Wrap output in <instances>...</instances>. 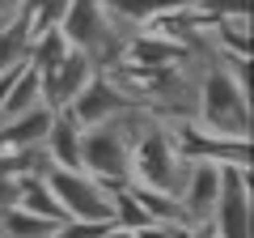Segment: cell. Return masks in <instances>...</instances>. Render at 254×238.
<instances>
[{
	"mask_svg": "<svg viewBox=\"0 0 254 238\" xmlns=\"http://www.w3.org/2000/svg\"><path fill=\"white\" fill-rule=\"evenodd\" d=\"M64 111H68L81 128H93V123H110V119L127 115V111H136V98H131V94H123L106 73H93L89 85H85V90L76 94ZM140 111H144V107H140Z\"/></svg>",
	"mask_w": 254,
	"mask_h": 238,
	"instance_id": "ba28073f",
	"label": "cell"
},
{
	"mask_svg": "<svg viewBox=\"0 0 254 238\" xmlns=\"http://www.w3.org/2000/svg\"><path fill=\"white\" fill-rule=\"evenodd\" d=\"M81 123H76L68 111H55L51 115V128L43 136V153L55 170H81Z\"/></svg>",
	"mask_w": 254,
	"mask_h": 238,
	"instance_id": "8fae6325",
	"label": "cell"
},
{
	"mask_svg": "<svg viewBox=\"0 0 254 238\" xmlns=\"http://www.w3.org/2000/svg\"><path fill=\"white\" fill-rule=\"evenodd\" d=\"M17 179H21V174L13 170L9 153H0V213L17 204Z\"/></svg>",
	"mask_w": 254,
	"mask_h": 238,
	"instance_id": "ffe728a7",
	"label": "cell"
},
{
	"mask_svg": "<svg viewBox=\"0 0 254 238\" xmlns=\"http://www.w3.org/2000/svg\"><path fill=\"white\" fill-rule=\"evenodd\" d=\"M195 123L212 136L250 140V85L229 77V68L212 55L208 73L199 81V102H195Z\"/></svg>",
	"mask_w": 254,
	"mask_h": 238,
	"instance_id": "3957f363",
	"label": "cell"
},
{
	"mask_svg": "<svg viewBox=\"0 0 254 238\" xmlns=\"http://www.w3.org/2000/svg\"><path fill=\"white\" fill-rule=\"evenodd\" d=\"M30 43H34V30H30L26 13L9 17L0 26V73H9V68H26L30 64Z\"/></svg>",
	"mask_w": 254,
	"mask_h": 238,
	"instance_id": "5bb4252c",
	"label": "cell"
},
{
	"mask_svg": "<svg viewBox=\"0 0 254 238\" xmlns=\"http://www.w3.org/2000/svg\"><path fill=\"white\" fill-rule=\"evenodd\" d=\"M17 13H21V0H0V26L9 17H17Z\"/></svg>",
	"mask_w": 254,
	"mask_h": 238,
	"instance_id": "7402d4cb",
	"label": "cell"
},
{
	"mask_svg": "<svg viewBox=\"0 0 254 238\" xmlns=\"http://www.w3.org/2000/svg\"><path fill=\"white\" fill-rule=\"evenodd\" d=\"M190 9L199 17L216 21V17H250V0H195Z\"/></svg>",
	"mask_w": 254,
	"mask_h": 238,
	"instance_id": "d6986e66",
	"label": "cell"
},
{
	"mask_svg": "<svg viewBox=\"0 0 254 238\" xmlns=\"http://www.w3.org/2000/svg\"><path fill=\"white\" fill-rule=\"evenodd\" d=\"M0 234H4V238H51V234H55V226L13 204V209L0 213Z\"/></svg>",
	"mask_w": 254,
	"mask_h": 238,
	"instance_id": "e0dca14e",
	"label": "cell"
},
{
	"mask_svg": "<svg viewBox=\"0 0 254 238\" xmlns=\"http://www.w3.org/2000/svg\"><path fill=\"white\" fill-rule=\"evenodd\" d=\"M190 238H216V230L212 226H190Z\"/></svg>",
	"mask_w": 254,
	"mask_h": 238,
	"instance_id": "cb8c5ba5",
	"label": "cell"
},
{
	"mask_svg": "<svg viewBox=\"0 0 254 238\" xmlns=\"http://www.w3.org/2000/svg\"><path fill=\"white\" fill-rule=\"evenodd\" d=\"M220 196V166L216 162H187L182 170V187H178V204L187 226H208L212 209Z\"/></svg>",
	"mask_w": 254,
	"mask_h": 238,
	"instance_id": "9c48e42d",
	"label": "cell"
},
{
	"mask_svg": "<svg viewBox=\"0 0 254 238\" xmlns=\"http://www.w3.org/2000/svg\"><path fill=\"white\" fill-rule=\"evenodd\" d=\"M34 107H43V73L26 64L17 77H13L9 94H4V107H0V123H4V119H13V115H26V111H34Z\"/></svg>",
	"mask_w": 254,
	"mask_h": 238,
	"instance_id": "9a60e30c",
	"label": "cell"
},
{
	"mask_svg": "<svg viewBox=\"0 0 254 238\" xmlns=\"http://www.w3.org/2000/svg\"><path fill=\"white\" fill-rule=\"evenodd\" d=\"M174 136L182 162H216V166H237V170H250V140H233V136H212L203 132L195 119L187 123H165Z\"/></svg>",
	"mask_w": 254,
	"mask_h": 238,
	"instance_id": "52a82bcc",
	"label": "cell"
},
{
	"mask_svg": "<svg viewBox=\"0 0 254 238\" xmlns=\"http://www.w3.org/2000/svg\"><path fill=\"white\" fill-rule=\"evenodd\" d=\"M102 4H106L119 21H127L131 30H148L153 21L190 9V4H182V0H102Z\"/></svg>",
	"mask_w": 254,
	"mask_h": 238,
	"instance_id": "7c38bea8",
	"label": "cell"
},
{
	"mask_svg": "<svg viewBox=\"0 0 254 238\" xmlns=\"http://www.w3.org/2000/svg\"><path fill=\"white\" fill-rule=\"evenodd\" d=\"M102 238H136V230H119V226H110Z\"/></svg>",
	"mask_w": 254,
	"mask_h": 238,
	"instance_id": "603a6c76",
	"label": "cell"
},
{
	"mask_svg": "<svg viewBox=\"0 0 254 238\" xmlns=\"http://www.w3.org/2000/svg\"><path fill=\"white\" fill-rule=\"evenodd\" d=\"M60 34H64V43L72 47V51H81L98 73H106V68H115L127 55V43H131L140 30H131L127 21H119L102 0H68Z\"/></svg>",
	"mask_w": 254,
	"mask_h": 238,
	"instance_id": "6da1fadb",
	"label": "cell"
},
{
	"mask_svg": "<svg viewBox=\"0 0 254 238\" xmlns=\"http://www.w3.org/2000/svg\"><path fill=\"white\" fill-rule=\"evenodd\" d=\"M131 187V183H127ZM140 200V209L148 213V221L153 226H187V217H182V204L178 196H165V192H148V187H131Z\"/></svg>",
	"mask_w": 254,
	"mask_h": 238,
	"instance_id": "2e32d148",
	"label": "cell"
},
{
	"mask_svg": "<svg viewBox=\"0 0 254 238\" xmlns=\"http://www.w3.org/2000/svg\"><path fill=\"white\" fill-rule=\"evenodd\" d=\"M64 55H68V43H64L60 30L34 34V43H30V68H38V73H51V68L60 64Z\"/></svg>",
	"mask_w": 254,
	"mask_h": 238,
	"instance_id": "ac0fdd59",
	"label": "cell"
},
{
	"mask_svg": "<svg viewBox=\"0 0 254 238\" xmlns=\"http://www.w3.org/2000/svg\"><path fill=\"white\" fill-rule=\"evenodd\" d=\"M148 111H127V115L110 119V123H93V128L81 132V170L102 179L106 187H123L127 170H131V145L144 132Z\"/></svg>",
	"mask_w": 254,
	"mask_h": 238,
	"instance_id": "7a4b0ae2",
	"label": "cell"
},
{
	"mask_svg": "<svg viewBox=\"0 0 254 238\" xmlns=\"http://www.w3.org/2000/svg\"><path fill=\"white\" fill-rule=\"evenodd\" d=\"M17 209L51 221V226H64V221H68V213L60 209V200H55L51 187H47V174H21L17 179Z\"/></svg>",
	"mask_w": 254,
	"mask_h": 238,
	"instance_id": "4fadbf2b",
	"label": "cell"
},
{
	"mask_svg": "<svg viewBox=\"0 0 254 238\" xmlns=\"http://www.w3.org/2000/svg\"><path fill=\"white\" fill-rule=\"evenodd\" d=\"M208 226L216 238H254V179L250 170L220 166V196Z\"/></svg>",
	"mask_w": 254,
	"mask_h": 238,
	"instance_id": "5b68a950",
	"label": "cell"
},
{
	"mask_svg": "<svg viewBox=\"0 0 254 238\" xmlns=\"http://www.w3.org/2000/svg\"><path fill=\"white\" fill-rule=\"evenodd\" d=\"M110 230V221H64V226H55L51 238H102Z\"/></svg>",
	"mask_w": 254,
	"mask_h": 238,
	"instance_id": "44dd1931",
	"label": "cell"
},
{
	"mask_svg": "<svg viewBox=\"0 0 254 238\" xmlns=\"http://www.w3.org/2000/svg\"><path fill=\"white\" fill-rule=\"evenodd\" d=\"M0 238H4V234H0Z\"/></svg>",
	"mask_w": 254,
	"mask_h": 238,
	"instance_id": "484cf974",
	"label": "cell"
},
{
	"mask_svg": "<svg viewBox=\"0 0 254 238\" xmlns=\"http://www.w3.org/2000/svg\"><path fill=\"white\" fill-rule=\"evenodd\" d=\"M182 4H195V0H182Z\"/></svg>",
	"mask_w": 254,
	"mask_h": 238,
	"instance_id": "d4e9b609",
	"label": "cell"
},
{
	"mask_svg": "<svg viewBox=\"0 0 254 238\" xmlns=\"http://www.w3.org/2000/svg\"><path fill=\"white\" fill-rule=\"evenodd\" d=\"M182 170H187V162H182L178 149H174L170 128H165L161 119H148L144 132H140L136 145H131V170H127V183H131V187H148V192L178 196Z\"/></svg>",
	"mask_w": 254,
	"mask_h": 238,
	"instance_id": "277c9868",
	"label": "cell"
},
{
	"mask_svg": "<svg viewBox=\"0 0 254 238\" xmlns=\"http://www.w3.org/2000/svg\"><path fill=\"white\" fill-rule=\"evenodd\" d=\"M93 73H98V68H93L81 51H72V47H68V55H64L60 64H55L51 73H43V107L64 111L76 94L85 90V85H89Z\"/></svg>",
	"mask_w": 254,
	"mask_h": 238,
	"instance_id": "30bf717a",
	"label": "cell"
},
{
	"mask_svg": "<svg viewBox=\"0 0 254 238\" xmlns=\"http://www.w3.org/2000/svg\"><path fill=\"white\" fill-rule=\"evenodd\" d=\"M47 187L60 200V209L68 213V221H110V192L102 179L85 170H47Z\"/></svg>",
	"mask_w": 254,
	"mask_h": 238,
	"instance_id": "8992f818",
	"label": "cell"
}]
</instances>
